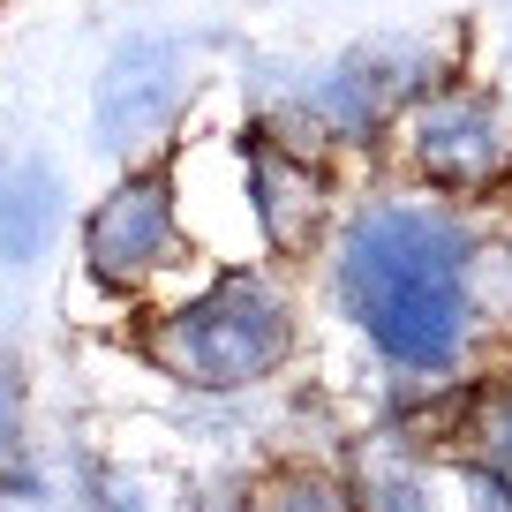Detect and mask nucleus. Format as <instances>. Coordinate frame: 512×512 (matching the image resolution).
Instances as JSON below:
<instances>
[{"label":"nucleus","mask_w":512,"mask_h":512,"mask_svg":"<svg viewBox=\"0 0 512 512\" xmlns=\"http://www.w3.org/2000/svg\"><path fill=\"white\" fill-rule=\"evenodd\" d=\"M317 264L332 317L392 384V430L437 452L452 392L512 324V241L430 189H377L339 204Z\"/></svg>","instance_id":"1"},{"label":"nucleus","mask_w":512,"mask_h":512,"mask_svg":"<svg viewBox=\"0 0 512 512\" xmlns=\"http://www.w3.org/2000/svg\"><path fill=\"white\" fill-rule=\"evenodd\" d=\"M302 354V302L279 264H204L144 309V362L196 400L264 392Z\"/></svg>","instance_id":"2"},{"label":"nucleus","mask_w":512,"mask_h":512,"mask_svg":"<svg viewBox=\"0 0 512 512\" xmlns=\"http://www.w3.org/2000/svg\"><path fill=\"white\" fill-rule=\"evenodd\" d=\"M445 76H460V68H445L437 38H362L309 68H256L249 106L264 128L339 159V151H377L392 121Z\"/></svg>","instance_id":"3"},{"label":"nucleus","mask_w":512,"mask_h":512,"mask_svg":"<svg viewBox=\"0 0 512 512\" xmlns=\"http://www.w3.org/2000/svg\"><path fill=\"white\" fill-rule=\"evenodd\" d=\"M76 264L98 294L144 302V309L204 272L189 226H181V196H174L166 159L159 166H121V181L91 196V211L76 226Z\"/></svg>","instance_id":"4"},{"label":"nucleus","mask_w":512,"mask_h":512,"mask_svg":"<svg viewBox=\"0 0 512 512\" xmlns=\"http://www.w3.org/2000/svg\"><path fill=\"white\" fill-rule=\"evenodd\" d=\"M392 159H400L407 189L482 211L512 196V113L490 83L445 76L392 121Z\"/></svg>","instance_id":"5"},{"label":"nucleus","mask_w":512,"mask_h":512,"mask_svg":"<svg viewBox=\"0 0 512 512\" xmlns=\"http://www.w3.org/2000/svg\"><path fill=\"white\" fill-rule=\"evenodd\" d=\"M196 106V53L174 31H128L91 76V144L121 166H159Z\"/></svg>","instance_id":"6"},{"label":"nucleus","mask_w":512,"mask_h":512,"mask_svg":"<svg viewBox=\"0 0 512 512\" xmlns=\"http://www.w3.org/2000/svg\"><path fill=\"white\" fill-rule=\"evenodd\" d=\"M234 159H241V219H249V241L264 264H302V256L324 249L339 219V181L332 159L279 128L249 121L234 128Z\"/></svg>","instance_id":"7"},{"label":"nucleus","mask_w":512,"mask_h":512,"mask_svg":"<svg viewBox=\"0 0 512 512\" xmlns=\"http://www.w3.org/2000/svg\"><path fill=\"white\" fill-rule=\"evenodd\" d=\"M68 234V181L53 159H0V279H31Z\"/></svg>","instance_id":"8"},{"label":"nucleus","mask_w":512,"mask_h":512,"mask_svg":"<svg viewBox=\"0 0 512 512\" xmlns=\"http://www.w3.org/2000/svg\"><path fill=\"white\" fill-rule=\"evenodd\" d=\"M0 505H46V475L31 460V384L0 347Z\"/></svg>","instance_id":"9"},{"label":"nucleus","mask_w":512,"mask_h":512,"mask_svg":"<svg viewBox=\"0 0 512 512\" xmlns=\"http://www.w3.org/2000/svg\"><path fill=\"white\" fill-rule=\"evenodd\" d=\"M241 512H354V490H347V475H332V467L287 460V467H272V475L249 482Z\"/></svg>","instance_id":"10"},{"label":"nucleus","mask_w":512,"mask_h":512,"mask_svg":"<svg viewBox=\"0 0 512 512\" xmlns=\"http://www.w3.org/2000/svg\"><path fill=\"white\" fill-rule=\"evenodd\" d=\"M430 505L437 512H512V482L475 467V460L430 452Z\"/></svg>","instance_id":"11"},{"label":"nucleus","mask_w":512,"mask_h":512,"mask_svg":"<svg viewBox=\"0 0 512 512\" xmlns=\"http://www.w3.org/2000/svg\"><path fill=\"white\" fill-rule=\"evenodd\" d=\"M505 113H512V98H505Z\"/></svg>","instance_id":"12"},{"label":"nucleus","mask_w":512,"mask_h":512,"mask_svg":"<svg viewBox=\"0 0 512 512\" xmlns=\"http://www.w3.org/2000/svg\"><path fill=\"white\" fill-rule=\"evenodd\" d=\"M0 159H8V151H0Z\"/></svg>","instance_id":"13"},{"label":"nucleus","mask_w":512,"mask_h":512,"mask_svg":"<svg viewBox=\"0 0 512 512\" xmlns=\"http://www.w3.org/2000/svg\"><path fill=\"white\" fill-rule=\"evenodd\" d=\"M505 31H512V23H505Z\"/></svg>","instance_id":"14"}]
</instances>
